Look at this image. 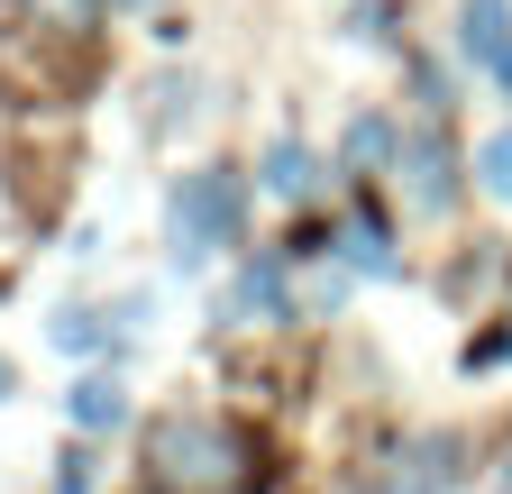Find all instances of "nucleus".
I'll list each match as a JSON object with an SVG mask.
<instances>
[{"label": "nucleus", "instance_id": "nucleus-1", "mask_svg": "<svg viewBox=\"0 0 512 494\" xmlns=\"http://www.w3.org/2000/svg\"><path fill=\"white\" fill-rule=\"evenodd\" d=\"M147 476L165 494H238L247 485V440L220 412H165L147 430Z\"/></svg>", "mask_w": 512, "mask_h": 494}, {"label": "nucleus", "instance_id": "nucleus-2", "mask_svg": "<svg viewBox=\"0 0 512 494\" xmlns=\"http://www.w3.org/2000/svg\"><path fill=\"white\" fill-rule=\"evenodd\" d=\"M247 238V174L229 165H202L174 183V266H202L211 247H238Z\"/></svg>", "mask_w": 512, "mask_h": 494}, {"label": "nucleus", "instance_id": "nucleus-3", "mask_svg": "<svg viewBox=\"0 0 512 494\" xmlns=\"http://www.w3.org/2000/svg\"><path fill=\"white\" fill-rule=\"evenodd\" d=\"M458 55H467V65H503V55H512V0H467V10H458Z\"/></svg>", "mask_w": 512, "mask_h": 494}, {"label": "nucleus", "instance_id": "nucleus-4", "mask_svg": "<svg viewBox=\"0 0 512 494\" xmlns=\"http://www.w3.org/2000/svg\"><path fill=\"white\" fill-rule=\"evenodd\" d=\"M394 165H403V193H412L421 211H448V193H458V174H448V147H439V138H412V147H403Z\"/></svg>", "mask_w": 512, "mask_h": 494}, {"label": "nucleus", "instance_id": "nucleus-5", "mask_svg": "<svg viewBox=\"0 0 512 494\" xmlns=\"http://www.w3.org/2000/svg\"><path fill=\"white\" fill-rule=\"evenodd\" d=\"M394 156H403V129H394L384 110H366L357 129H348V147H339V165H348V174H384Z\"/></svg>", "mask_w": 512, "mask_h": 494}, {"label": "nucleus", "instance_id": "nucleus-6", "mask_svg": "<svg viewBox=\"0 0 512 494\" xmlns=\"http://www.w3.org/2000/svg\"><path fill=\"white\" fill-rule=\"evenodd\" d=\"M266 193H284V202H311V193H320V156H311L302 138H275V147H266Z\"/></svg>", "mask_w": 512, "mask_h": 494}, {"label": "nucleus", "instance_id": "nucleus-7", "mask_svg": "<svg viewBox=\"0 0 512 494\" xmlns=\"http://www.w3.org/2000/svg\"><path fill=\"white\" fill-rule=\"evenodd\" d=\"M64 421H74V430H119V421H128V394H119L110 376H83L74 394H64Z\"/></svg>", "mask_w": 512, "mask_h": 494}, {"label": "nucleus", "instance_id": "nucleus-8", "mask_svg": "<svg viewBox=\"0 0 512 494\" xmlns=\"http://www.w3.org/2000/svg\"><path fill=\"white\" fill-rule=\"evenodd\" d=\"M339 257H348L357 275H394V238H384V220H375V211H357V220H348Z\"/></svg>", "mask_w": 512, "mask_h": 494}, {"label": "nucleus", "instance_id": "nucleus-9", "mask_svg": "<svg viewBox=\"0 0 512 494\" xmlns=\"http://www.w3.org/2000/svg\"><path fill=\"white\" fill-rule=\"evenodd\" d=\"M55 348L64 357H92V348H110V321L101 312H55Z\"/></svg>", "mask_w": 512, "mask_h": 494}, {"label": "nucleus", "instance_id": "nucleus-10", "mask_svg": "<svg viewBox=\"0 0 512 494\" xmlns=\"http://www.w3.org/2000/svg\"><path fill=\"white\" fill-rule=\"evenodd\" d=\"M275 302H284V266H275V257H256V266L238 275V312H275Z\"/></svg>", "mask_w": 512, "mask_h": 494}, {"label": "nucleus", "instance_id": "nucleus-11", "mask_svg": "<svg viewBox=\"0 0 512 494\" xmlns=\"http://www.w3.org/2000/svg\"><path fill=\"white\" fill-rule=\"evenodd\" d=\"M476 183H485V193H503V202H512V129H494V138L476 147Z\"/></svg>", "mask_w": 512, "mask_h": 494}, {"label": "nucleus", "instance_id": "nucleus-12", "mask_svg": "<svg viewBox=\"0 0 512 494\" xmlns=\"http://www.w3.org/2000/svg\"><path fill=\"white\" fill-rule=\"evenodd\" d=\"M28 19H37V28H74V37H83V28L101 19V0H28Z\"/></svg>", "mask_w": 512, "mask_h": 494}, {"label": "nucleus", "instance_id": "nucleus-13", "mask_svg": "<svg viewBox=\"0 0 512 494\" xmlns=\"http://www.w3.org/2000/svg\"><path fill=\"white\" fill-rule=\"evenodd\" d=\"M55 494H92V458H83V449H64V467H55Z\"/></svg>", "mask_w": 512, "mask_h": 494}, {"label": "nucleus", "instance_id": "nucleus-14", "mask_svg": "<svg viewBox=\"0 0 512 494\" xmlns=\"http://www.w3.org/2000/svg\"><path fill=\"white\" fill-rule=\"evenodd\" d=\"M494 357H512V330H494V339L476 348V366H494Z\"/></svg>", "mask_w": 512, "mask_h": 494}, {"label": "nucleus", "instance_id": "nucleus-15", "mask_svg": "<svg viewBox=\"0 0 512 494\" xmlns=\"http://www.w3.org/2000/svg\"><path fill=\"white\" fill-rule=\"evenodd\" d=\"M10 394H19V366H10V357H0V403H10Z\"/></svg>", "mask_w": 512, "mask_h": 494}, {"label": "nucleus", "instance_id": "nucleus-16", "mask_svg": "<svg viewBox=\"0 0 512 494\" xmlns=\"http://www.w3.org/2000/svg\"><path fill=\"white\" fill-rule=\"evenodd\" d=\"M494 494H512V449H503V467H494Z\"/></svg>", "mask_w": 512, "mask_h": 494}, {"label": "nucleus", "instance_id": "nucleus-17", "mask_svg": "<svg viewBox=\"0 0 512 494\" xmlns=\"http://www.w3.org/2000/svg\"><path fill=\"white\" fill-rule=\"evenodd\" d=\"M494 83H503V101H512V55H503V65H494Z\"/></svg>", "mask_w": 512, "mask_h": 494}, {"label": "nucleus", "instance_id": "nucleus-18", "mask_svg": "<svg viewBox=\"0 0 512 494\" xmlns=\"http://www.w3.org/2000/svg\"><path fill=\"white\" fill-rule=\"evenodd\" d=\"M128 10H147V0H128Z\"/></svg>", "mask_w": 512, "mask_h": 494}]
</instances>
